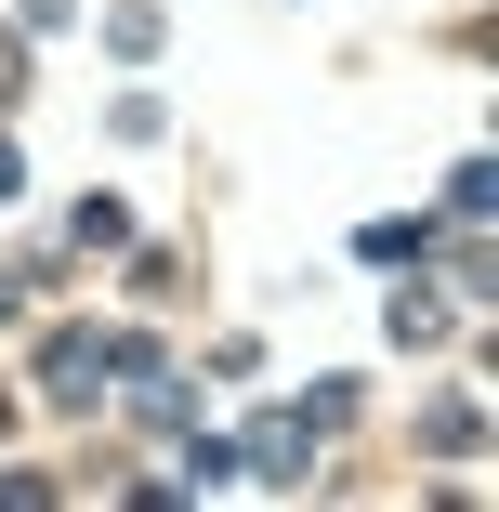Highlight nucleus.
<instances>
[{
  "mask_svg": "<svg viewBox=\"0 0 499 512\" xmlns=\"http://www.w3.org/2000/svg\"><path fill=\"white\" fill-rule=\"evenodd\" d=\"M106 381H119V355L92 342V329H66V342L40 355V394H53V407H92V394H106Z\"/></svg>",
  "mask_w": 499,
  "mask_h": 512,
  "instance_id": "obj_1",
  "label": "nucleus"
},
{
  "mask_svg": "<svg viewBox=\"0 0 499 512\" xmlns=\"http://www.w3.org/2000/svg\"><path fill=\"white\" fill-rule=\"evenodd\" d=\"M381 329H394V342H434V329H447V302H434V289H394V302H381Z\"/></svg>",
  "mask_w": 499,
  "mask_h": 512,
  "instance_id": "obj_2",
  "label": "nucleus"
},
{
  "mask_svg": "<svg viewBox=\"0 0 499 512\" xmlns=\"http://www.w3.org/2000/svg\"><path fill=\"white\" fill-rule=\"evenodd\" d=\"M250 460H263V486L303 473V407H289V421H263V447H250Z\"/></svg>",
  "mask_w": 499,
  "mask_h": 512,
  "instance_id": "obj_3",
  "label": "nucleus"
},
{
  "mask_svg": "<svg viewBox=\"0 0 499 512\" xmlns=\"http://www.w3.org/2000/svg\"><path fill=\"white\" fill-rule=\"evenodd\" d=\"M14 184H27V158H14V145H0V197H14Z\"/></svg>",
  "mask_w": 499,
  "mask_h": 512,
  "instance_id": "obj_4",
  "label": "nucleus"
},
{
  "mask_svg": "<svg viewBox=\"0 0 499 512\" xmlns=\"http://www.w3.org/2000/svg\"><path fill=\"white\" fill-rule=\"evenodd\" d=\"M0 421H14V407H0Z\"/></svg>",
  "mask_w": 499,
  "mask_h": 512,
  "instance_id": "obj_5",
  "label": "nucleus"
}]
</instances>
